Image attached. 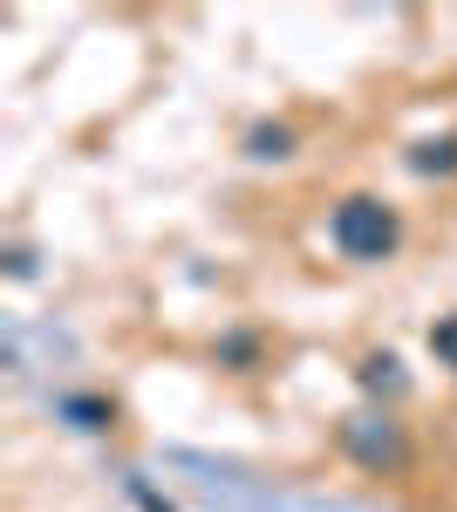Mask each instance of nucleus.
Masks as SVG:
<instances>
[{"instance_id":"nucleus-1","label":"nucleus","mask_w":457,"mask_h":512,"mask_svg":"<svg viewBox=\"0 0 457 512\" xmlns=\"http://www.w3.org/2000/svg\"><path fill=\"white\" fill-rule=\"evenodd\" d=\"M328 239H335V253L342 260H362V267H376L389 260L396 246H403V212L376 192H355L335 205V219H328Z\"/></svg>"},{"instance_id":"nucleus-4","label":"nucleus","mask_w":457,"mask_h":512,"mask_svg":"<svg viewBox=\"0 0 457 512\" xmlns=\"http://www.w3.org/2000/svg\"><path fill=\"white\" fill-rule=\"evenodd\" d=\"M423 171V178H430V171H437V178H451L457 171V137H437V144H417V158H410Z\"/></svg>"},{"instance_id":"nucleus-2","label":"nucleus","mask_w":457,"mask_h":512,"mask_svg":"<svg viewBox=\"0 0 457 512\" xmlns=\"http://www.w3.org/2000/svg\"><path fill=\"white\" fill-rule=\"evenodd\" d=\"M342 444L362 472H403L410 465V444H403V424L396 417H348Z\"/></svg>"},{"instance_id":"nucleus-3","label":"nucleus","mask_w":457,"mask_h":512,"mask_svg":"<svg viewBox=\"0 0 457 512\" xmlns=\"http://www.w3.org/2000/svg\"><path fill=\"white\" fill-rule=\"evenodd\" d=\"M246 151H253V158H294V130H287V123H260V130L246 137Z\"/></svg>"},{"instance_id":"nucleus-6","label":"nucleus","mask_w":457,"mask_h":512,"mask_svg":"<svg viewBox=\"0 0 457 512\" xmlns=\"http://www.w3.org/2000/svg\"><path fill=\"white\" fill-rule=\"evenodd\" d=\"M430 355H437V362H444V369H457V315L430 321Z\"/></svg>"},{"instance_id":"nucleus-5","label":"nucleus","mask_w":457,"mask_h":512,"mask_svg":"<svg viewBox=\"0 0 457 512\" xmlns=\"http://www.w3.org/2000/svg\"><path fill=\"white\" fill-rule=\"evenodd\" d=\"M362 383H369V390H403V362H396V355H369V362H362Z\"/></svg>"}]
</instances>
